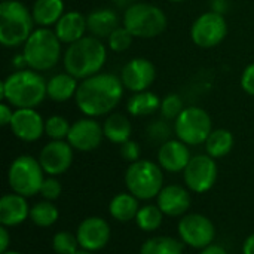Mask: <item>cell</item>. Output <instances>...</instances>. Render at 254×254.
Masks as SVG:
<instances>
[{"label":"cell","mask_w":254,"mask_h":254,"mask_svg":"<svg viewBox=\"0 0 254 254\" xmlns=\"http://www.w3.org/2000/svg\"><path fill=\"white\" fill-rule=\"evenodd\" d=\"M124 83L113 73H97L79 82L74 97L77 109L88 118L110 115L124 97Z\"/></svg>","instance_id":"cell-1"},{"label":"cell","mask_w":254,"mask_h":254,"mask_svg":"<svg viewBox=\"0 0 254 254\" xmlns=\"http://www.w3.org/2000/svg\"><path fill=\"white\" fill-rule=\"evenodd\" d=\"M48 97V80L36 70L10 73L0 83V100L15 109H36Z\"/></svg>","instance_id":"cell-2"},{"label":"cell","mask_w":254,"mask_h":254,"mask_svg":"<svg viewBox=\"0 0 254 254\" xmlns=\"http://www.w3.org/2000/svg\"><path fill=\"white\" fill-rule=\"evenodd\" d=\"M107 61V48L101 39L85 36L67 46L63 55L64 70L79 80L101 73Z\"/></svg>","instance_id":"cell-3"},{"label":"cell","mask_w":254,"mask_h":254,"mask_svg":"<svg viewBox=\"0 0 254 254\" xmlns=\"http://www.w3.org/2000/svg\"><path fill=\"white\" fill-rule=\"evenodd\" d=\"M33 31L31 10L21 0H3L0 3V43L4 48L24 45Z\"/></svg>","instance_id":"cell-4"},{"label":"cell","mask_w":254,"mask_h":254,"mask_svg":"<svg viewBox=\"0 0 254 254\" xmlns=\"http://www.w3.org/2000/svg\"><path fill=\"white\" fill-rule=\"evenodd\" d=\"M61 40L57 37L55 31L46 27H37L22 45V54L25 57L27 65L36 71L52 70L61 58Z\"/></svg>","instance_id":"cell-5"},{"label":"cell","mask_w":254,"mask_h":254,"mask_svg":"<svg viewBox=\"0 0 254 254\" xmlns=\"http://www.w3.org/2000/svg\"><path fill=\"white\" fill-rule=\"evenodd\" d=\"M122 25L127 27L134 37L153 39L165 31L167 15L156 4L147 1H135L125 9Z\"/></svg>","instance_id":"cell-6"},{"label":"cell","mask_w":254,"mask_h":254,"mask_svg":"<svg viewBox=\"0 0 254 254\" xmlns=\"http://www.w3.org/2000/svg\"><path fill=\"white\" fill-rule=\"evenodd\" d=\"M164 170L159 164L140 159L129 164L125 171V186L135 198L149 201L159 195L164 188Z\"/></svg>","instance_id":"cell-7"},{"label":"cell","mask_w":254,"mask_h":254,"mask_svg":"<svg viewBox=\"0 0 254 254\" xmlns=\"http://www.w3.org/2000/svg\"><path fill=\"white\" fill-rule=\"evenodd\" d=\"M45 180V171L39 159L31 155H19L7 170V183L12 192L25 198L39 193Z\"/></svg>","instance_id":"cell-8"},{"label":"cell","mask_w":254,"mask_h":254,"mask_svg":"<svg viewBox=\"0 0 254 254\" xmlns=\"http://www.w3.org/2000/svg\"><path fill=\"white\" fill-rule=\"evenodd\" d=\"M213 131V121L207 110L198 106L185 107L174 121V132L188 146H199Z\"/></svg>","instance_id":"cell-9"},{"label":"cell","mask_w":254,"mask_h":254,"mask_svg":"<svg viewBox=\"0 0 254 254\" xmlns=\"http://www.w3.org/2000/svg\"><path fill=\"white\" fill-rule=\"evenodd\" d=\"M228 34V22L225 15L214 10L201 13L190 27L192 42L202 49H211L220 45Z\"/></svg>","instance_id":"cell-10"},{"label":"cell","mask_w":254,"mask_h":254,"mask_svg":"<svg viewBox=\"0 0 254 254\" xmlns=\"http://www.w3.org/2000/svg\"><path fill=\"white\" fill-rule=\"evenodd\" d=\"M177 231L183 244L198 250L211 246L216 238V228L213 222L207 216L198 213L182 217Z\"/></svg>","instance_id":"cell-11"},{"label":"cell","mask_w":254,"mask_h":254,"mask_svg":"<svg viewBox=\"0 0 254 254\" xmlns=\"http://www.w3.org/2000/svg\"><path fill=\"white\" fill-rule=\"evenodd\" d=\"M185 185L195 193L208 192L217 180V164L210 155H195L183 171Z\"/></svg>","instance_id":"cell-12"},{"label":"cell","mask_w":254,"mask_h":254,"mask_svg":"<svg viewBox=\"0 0 254 254\" xmlns=\"http://www.w3.org/2000/svg\"><path fill=\"white\" fill-rule=\"evenodd\" d=\"M121 80L124 88L134 92L147 91L156 79V67L147 58H132L121 70Z\"/></svg>","instance_id":"cell-13"},{"label":"cell","mask_w":254,"mask_h":254,"mask_svg":"<svg viewBox=\"0 0 254 254\" xmlns=\"http://www.w3.org/2000/svg\"><path fill=\"white\" fill-rule=\"evenodd\" d=\"M73 150L67 140H51L45 144L39 155L45 174L52 177L64 174L73 164Z\"/></svg>","instance_id":"cell-14"},{"label":"cell","mask_w":254,"mask_h":254,"mask_svg":"<svg viewBox=\"0 0 254 254\" xmlns=\"http://www.w3.org/2000/svg\"><path fill=\"white\" fill-rule=\"evenodd\" d=\"M104 138L103 125L95 121V118H82L71 124L67 141L74 150L79 152H92L100 147Z\"/></svg>","instance_id":"cell-15"},{"label":"cell","mask_w":254,"mask_h":254,"mask_svg":"<svg viewBox=\"0 0 254 254\" xmlns=\"http://www.w3.org/2000/svg\"><path fill=\"white\" fill-rule=\"evenodd\" d=\"M76 237L82 250L100 252L110 241V226L103 217H88L80 222L76 231Z\"/></svg>","instance_id":"cell-16"},{"label":"cell","mask_w":254,"mask_h":254,"mask_svg":"<svg viewBox=\"0 0 254 254\" xmlns=\"http://www.w3.org/2000/svg\"><path fill=\"white\" fill-rule=\"evenodd\" d=\"M9 127L12 134L25 143H33L45 134V119L36 109H15Z\"/></svg>","instance_id":"cell-17"},{"label":"cell","mask_w":254,"mask_h":254,"mask_svg":"<svg viewBox=\"0 0 254 254\" xmlns=\"http://www.w3.org/2000/svg\"><path fill=\"white\" fill-rule=\"evenodd\" d=\"M190 193L186 188L179 185H167L156 196V205L168 217L183 216L190 208Z\"/></svg>","instance_id":"cell-18"},{"label":"cell","mask_w":254,"mask_h":254,"mask_svg":"<svg viewBox=\"0 0 254 254\" xmlns=\"http://www.w3.org/2000/svg\"><path fill=\"white\" fill-rule=\"evenodd\" d=\"M190 159L192 156L189 146L179 138L162 143L158 150V164L167 173L185 171Z\"/></svg>","instance_id":"cell-19"},{"label":"cell","mask_w":254,"mask_h":254,"mask_svg":"<svg viewBox=\"0 0 254 254\" xmlns=\"http://www.w3.org/2000/svg\"><path fill=\"white\" fill-rule=\"evenodd\" d=\"M30 217V207L25 196L15 192L6 193L0 199V225L13 228L24 223Z\"/></svg>","instance_id":"cell-20"},{"label":"cell","mask_w":254,"mask_h":254,"mask_svg":"<svg viewBox=\"0 0 254 254\" xmlns=\"http://www.w3.org/2000/svg\"><path fill=\"white\" fill-rule=\"evenodd\" d=\"M54 31L61 43L71 45L85 37V33L88 31L86 16L79 10H68L54 25Z\"/></svg>","instance_id":"cell-21"},{"label":"cell","mask_w":254,"mask_h":254,"mask_svg":"<svg viewBox=\"0 0 254 254\" xmlns=\"http://www.w3.org/2000/svg\"><path fill=\"white\" fill-rule=\"evenodd\" d=\"M86 22L89 34L103 40L107 39L119 27V16L112 7H98L89 12Z\"/></svg>","instance_id":"cell-22"},{"label":"cell","mask_w":254,"mask_h":254,"mask_svg":"<svg viewBox=\"0 0 254 254\" xmlns=\"http://www.w3.org/2000/svg\"><path fill=\"white\" fill-rule=\"evenodd\" d=\"M79 88V79L70 73H58L48 80V98L55 103H65L76 97Z\"/></svg>","instance_id":"cell-23"},{"label":"cell","mask_w":254,"mask_h":254,"mask_svg":"<svg viewBox=\"0 0 254 254\" xmlns=\"http://www.w3.org/2000/svg\"><path fill=\"white\" fill-rule=\"evenodd\" d=\"M65 13L63 0H36L31 7V15L37 27H54Z\"/></svg>","instance_id":"cell-24"},{"label":"cell","mask_w":254,"mask_h":254,"mask_svg":"<svg viewBox=\"0 0 254 254\" xmlns=\"http://www.w3.org/2000/svg\"><path fill=\"white\" fill-rule=\"evenodd\" d=\"M104 138L113 144H122L131 140L132 125L127 115L124 113H110L103 122Z\"/></svg>","instance_id":"cell-25"},{"label":"cell","mask_w":254,"mask_h":254,"mask_svg":"<svg viewBox=\"0 0 254 254\" xmlns=\"http://www.w3.org/2000/svg\"><path fill=\"white\" fill-rule=\"evenodd\" d=\"M138 210H140L138 198H135L129 192H124V193L115 195L112 198L110 204H109L110 216L115 220L121 222V223H127V222L135 220Z\"/></svg>","instance_id":"cell-26"},{"label":"cell","mask_w":254,"mask_h":254,"mask_svg":"<svg viewBox=\"0 0 254 254\" xmlns=\"http://www.w3.org/2000/svg\"><path fill=\"white\" fill-rule=\"evenodd\" d=\"M161 109V98L150 91L143 92H134L128 103H127V112L134 118H144L152 116Z\"/></svg>","instance_id":"cell-27"},{"label":"cell","mask_w":254,"mask_h":254,"mask_svg":"<svg viewBox=\"0 0 254 254\" xmlns=\"http://www.w3.org/2000/svg\"><path fill=\"white\" fill-rule=\"evenodd\" d=\"M204 144H205L207 155H210L214 159L223 158L228 153H231L234 147V134L225 128L213 129Z\"/></svg>","instance_id":"cell-28"},{"label":"cell","mask_w":254,"mask_h":254,"mask_svg":"<svg viewBox=\"0 0 254 254\" xmlns=\"http://www.w3.org/2000/svg\"><path fill=\"white\" fill-rule=\"evenodd\" d=\"M140 254H183V244L173 237H153L144 241Z\"/></svg>","instance_id":"cell-29"},{"label":"cell","mask_w":254,"mask_h":254,"mask_svg":"<svg viewBox=\"0 0 254 254\" xmlns=\"http://www.w3.org/2000/svg\"><path fill=\"white\" fill-rule=\"evenodd\" d=\"M58 217H60V211L57 205L52 204V201L43 199L40 202H36L30 208V220L39 228H49L55 225Z\"/></svg>","instance_id":"cell-30"},{"label":"cell","mask_w":254,"mask_h":254,"mask_svg":"<svg viewBox=\"0 0 254 254\" xmlns=\"http://www.w3.org/2000/svg\"><path fill=\"white\" fill-rule=\"evenodd\" d=\"M164 216L165 214L161 211V208L158 205H144L138 210L137 217H135V223L141 231L153 232L162 225Z\"/></svg>","instance_id":"cell-31"},{"label":"cell","mask_w":254,"mask_h":254,"mask_svg":"<svg viewBox=\"0 0 254 254\" xmlns=\"http://www.w3.org/2000/svg\"><path fill=\"white\" fill-rule=\"evenodd\" d=\"M70 128V122L60 115H52L45 121V134L51 140H67Z\"/></svg>","instance_id":"cell-32"},{"label":"cell","mask_w":254,"mask_h":254,"mask_svg":"<svg viewBox=\"0 0 254 254\" xmlns=\"http://www.w3.org/2000/svg\"><path fill=\"white\" fill-rule=\"evenodd\" d=\"M52 249L57 254H74L80 250L76 234L68 231H60L52 238Z\"/></svg>","instance_id":"cell-33"},{"label":"cell","mask_w":254,"mask_h":254,"mask_svg":"<svg viewBox=\"0 0 254 254\" xmlns=\"http://www.w3.org/2000/svg\"><path fill=\"white\" fill-rule=\"evenodd\" d=\"M132 40H134V36L131 34V31L124 27V25H119L109 37H107V46L110 51L113 52H125L131 48L132 45Z\"/></svg>","instance_id":"cell-34"},{"label":"cell","mask_w":254,"mask_h":254,"mask_svg":"<svg viewBox=\"0 0 254 254\" xmlns=\"http://www.w3.org/2000/svg\"><path fill=\"white\" fill-rule=\"evenodd\" d=\"M183 110H185L183 100L177 94H168L161 100L159 113H161V118L167 121H176Z\"/></svg>","instance_id":"cell-35"},{"label":"cell","mask_w":254,"mask_h":254,"mask_svg":"<svg viewBox=\"0 0 254 254\" xmlns=\"http://www.w3.org/2000/svg\"><path fill=\"white\" fill-rule=\"evenodd\" d=\"M171 135V127L168 125L167 119H159V121H153L149 127H147V137L152 141H161L165 143L170 140Z\"/></svg>","instance_id":"cell-36"},{"label":"cell","mask_w":254,"mask_h":254,"mask_svg":"<svg viewBox=\"0 0 254 254\" xmlns=\"http://www.w3.org/2000/svg\"><path fill=\"white\" fill-rule=\"evenodd\" d=\"M61 190H63L61 183H60L55 177L49 176V177H46V179L43 180V183H42V188H40L39 193H40V195H42V198H43V199H46V201H55V199H58V198H60Z\"/></svg>","instance_id":"cell-37"},{"label":"cell","mask_w":254,"mask_h":254,"mask_svg":"<svg viewBox=\"0 0 254 254\" xmlns=\"http://www.w3.org/2000/svg\"><path fill=\"white\" fill-rule=\"evenodd\" d=\"M140 153H141L140 144L134 140H128L121 144V156H122V159H125L129 164L140 161Z\"/></svg>","instance_id":"cell-38"},{"label":"cell","mask_w":254,"mask_h":254,"mask_svg":"<svg viewBox=\"0 0 254 254\" xmlns=\"http://www.w3.org/2000/svg\"><path fill=\"white\" fill-rule=\"evenodd\" d=\"M241 88L246 94L254 97V63H250L241 74Z\"/></svg>","instance_id":"cell-39"},{"label":"cell","mask_w":254,"mask_h":254,"mask_svg":"<svg viewBox=\"0 0 254 254\" xmlns=\"http://www.w3.org/2000/svg\"><path fill=\"white\" fill-rule=\"evenodd\" d=\"M13 112L15 110L12 109V106L9 103H4V101L0 103V124L3 127H9L10 125V121L13 118Z\"/></svg>","instance_id":"cell-40"},{"label":"cell","mask_w":254,"mask_h":254,"mask_svg":"<svg viewBox=\"0 0 254 254\" xmlns=\"http://www.w3.org/2000/svg\"><path fill=\"white\" fill-rule=\"evenodd\" d=\"M10 235L6 226H0V253H6L9 249Z\"/></svg>","instance_id":"cell-41"},{"label":"cell","mask_w":254,"mask_h":254,"mask_svg":"<svg viewBox=\"0 0 254 254\" xmlns=\"http://www.w3.org/2000/svg\"><path fill=\"white\" fill-rule=\"evenodd\" d=\"M228 7H229L228 0H211V9L210 10H214L217 13L225 15L226 10H228Z\"/></svg>","instance_id":"cell-42"},{"label":"cell","mask_w":254,"mask_h":254,"mask_svg":"<svg viewBox=\"0 0 254 254\" xmlns=\"http://www.w3.org/2000/svg\"><path fill=\"white\" fill-rule=\"evenodd\" d=\"M12 64L16 70H24V68H28L27 65V61H25V57L24 54H19V55H15V58L12 60Z\"/></svg>","instance_id":"cell-43"},{"label":"cell","mask_w":254,"mask_h":254,"mask_svg":"<svg viewBox=\"0 0 254 254\" xmlns=\"http://www.w3.org/2000/svg\"><path fill=\"white\" fill-rule=\"evenodd\" d=\"M199 254H228V252H226L223 247H220V246L211 244V246H208V247L202 249Z\"/></svg>","instance_id":"cell-44"},{"label":"cell","mask_w":254,"mask_h":254,"mask_svg":"<svg viewBox=\"0 0 254 254\" xmlns=\"http://www.w3.org/2000/svg\"><path fill=\"white\" fill-rule=\"evenodd\" d=\"M243 254H254V234L246 238L243 244Z\"/></svg>","instance_id":"cell-45"},{"label":"cell","mask_w":254,"mask_h":254,"mask_svg":"<svg viewBox=\"0 0 254 254\" xmlns=\"http://www.w3.org/2000/svg\"><path fill=\"white\" fill-rule=\"evenodd\" d=\"M74 254H94V253H92V252H86V250H82V249H80L79 252H76Z\"/></svg>","instance_id":"cell-46"},{"label":"cell","mask_w":254,"mask_h":254,"mask_svg":"<svg viewBox=\"0 0 254 254\" xmlns=\"http://www.w3.org/2000/svg\"><path fill=\"white\" fill-rule=\"evenodd\" d=\"M1 254H22V253H19V252H9V250H7L6 253H1Z\"/></svg>","instance_id":"cell-47"},{"label":"cell","mask_w":254,"mask_h":254,"mask_svg":"<svg viewBox=\"0 0 254 254\" xmlns=\"http://www.w3.org/2000/svg\"><path fill=\"white\" fill-rule=\"evenodd\" d=\"M168 1H173V3H180V1H185V0H168Z\"/></svg>","instance_id":"cell-48"},{"label":"cell","mask_w":254,"mask_h":254,"mask_svg":"<svg viewBox=\"0 0 254 254\" xmlns=\"http://www.w3.org/2000/svg\"><path fill=\"white\" fill-rule=\"evenodd\" d=\"M21 1H22V0H21Z\"/></svg>","instance_id":"cell-49"}]
</instances>
